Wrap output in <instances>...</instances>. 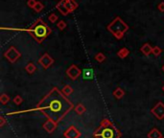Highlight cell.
Instances as JSON below:
<instances>
[{"instance_id":"obj_1","label":"cell","mask_w":164,"mask_h":138,"mask_svg":"<svg viewBox=\"0 0 164 138\" xmlns=\"http://www.w3.org/2000/svg\"><path fill=\"white\" fill-rule=\"evenodd\" d=\"M34 33H35L36 36L38 38H44L47 35V27H45L44 25H38L34 30Z\"/></svg>"},{"instance_id":"obj_2","label":"cell","mask_w":164,"mask_h":138,"mask_svg":"<svg viewBox=\"0 0 164 138\" xmlns=\"http://www.w3.org/2000/svg\"><path fill=\"white\" fill-rule=\"evenodd\" d=\"M83 78L84 80H91L93 78V70L90 68L84 69L83 71Z\"/></svg>"},{"instance_id":"obj_3","label":"cell","mask_w":164,"mask_h":138,"mask_svg":"<svg viewBox=\"0 0 164 138\" xmlns=\"http://www.w3.org/2000/svg\"><path fill=\"white\" fill-rule=\"evenodd\" d=\"M102 137L103 138H112L113 137V131L110 129H106L104 131L102 132Z\"/></svg>"},{"instance_id":"obj_4","label":"cell","mask_w":164,"mask_h":138,"mask_svg":"<svg viewBox=\"0 0 164 138\" xmlns=\"http://www.w3.org/2000/svg\"><path fill=\"white\" fill-rule=\"evenodd\" d=\"M151 50H152V49L150 48V45H149V44H146V45H144V46H143V48H142V51H143L146 55L149 54L150 52H151Z\"/></svg>"},{"instance_id":"obj_5","label":"cell","mask_w":164,"mask_h":138,"mask_svg":"<svg viewBox=\"0 0 164 138\" xmlns=\"http://www.w3.org/2000/svg\"><path fill=\"white\" fill-rule=\"evenodd\" d=\"M34 8H35V10H36L37 12H41V10H42V8H43V6H42L41 3H37L36 6L34 7Z\"/></svg>"},{"instance_id":"obj_6","label":"cell","mask_w":164,"mask_h":138,"mask_svg":"<svg viewBox=\"0 0 164 138\" xmlns=\"http://www.w3.org/2000/svg\"><path fill=\"white\" fill-rule=\"evenodd\" d=\"M127 54H128V50H127V49H124V50L119 52V56H120L121 58H124V57H126Z\"/></svg>"},{"instance_id":"obj_7","label":"cell","mask_w":164,"mask_h":138,"mask_svg":"<svg viewBox=\"0 0 164 138\" xmlns=\"http://www.w3.org/2000/svg\"><path fill=\"white\" fill-rule=\"evenodd\" d=\"M27 70H28V72H34V70H35V67H34L33 64H29V65L27 66Z\"/></svg>"},{"instance_id":"obj_8","label":"cell","mask_w":164,"mask_h":138,"mask_svg":"<svg viewBox=\"0 0 164 138\" xmlns=\"http://www.w3.org/2000/svg\"><path fill=\"white\" fill-rule=\"evenodd\" d=\"M36 4H37V2L35 1V0H29L28 1V5L30 7H35Z\"/></svg>"},{"instance_id":"obj_9","label":"cell","mask_w":164,"mask_h":138,"mask_svg":"<svg viewBox=\"0 0 164 138\" xmlns=\"http://www.w3.org/2000/svg\"><path fill=\"white\" fill-rule=\"evenodd\" d=\"M153 52H154V54L155 56H157V55H159V53H160V49L158 47H155L154 50H153Z\"/></svg>"},{"instance_id":"obj_10","label":"cell","mask_w":164,"mask_h":138,"mask_svg":"<svg viewBox=\"0 0 164 138\" xmlns=\"http://www.w3.org/2000/svg\"><path fill=\"white\" fill-rule=\"evenodd\" d=\"M96 59H98V61H103V59H104V56H103L102 54H100V55H98V56L96 57Z\"/></svg>"},{"instance_id":"obj_11","label":"cell","mask_w":164,"mask_h":138,"mask_svg":"<svg viewBox=\"0 0 164 138\" xmlns=\"http://www.w3.org/2000/svg\"><path fill=\"white\" fill-rule=\"evenodd\" d=\"M58 26H59V28H64L65 27V23L63 21H60L59 24H58Z\"/></svg>"},{"instance_id":"obj_12","label":"cell","mask_w":164,"mask_h":138,"mask_svg":"<svg viewBox=\"0 0 164 138\" xmlns=\"http://www.w3.org/2000/svg\"><path fill=\"white\" fill-rule=\"evenodd\" d=\"M56 19H57V17L55 15H52L51 17H50V20H51V21H55Z\"/></svg>"},{"instance_id":"obj_13","label":"cell","mask_w":164,"mask_h":138,"mask_svg":"<svg viewBox=\"0 0 164 138\" xmlns=\"http://www.w3.org/2000/svg\"><path fill=\"white\" fill-rule=\"evenodd\" d=\"M158 8H159V10L160 11H164V3H161V4H159V6H158Z\"/></svg>"},{"instance_id":"obj_14","label":"cell","mask_w":164,"mask_h":138,"mask_svg":"<svg viewBox=\"0 0 164 138\" xmlns=\"http://www.w3.org/2000/svg\"><path fill=\"white\" fill-rule=\"evenodd\" d=\"M163 69H164V67H163Z\"/></svg>"}]
</instances>
